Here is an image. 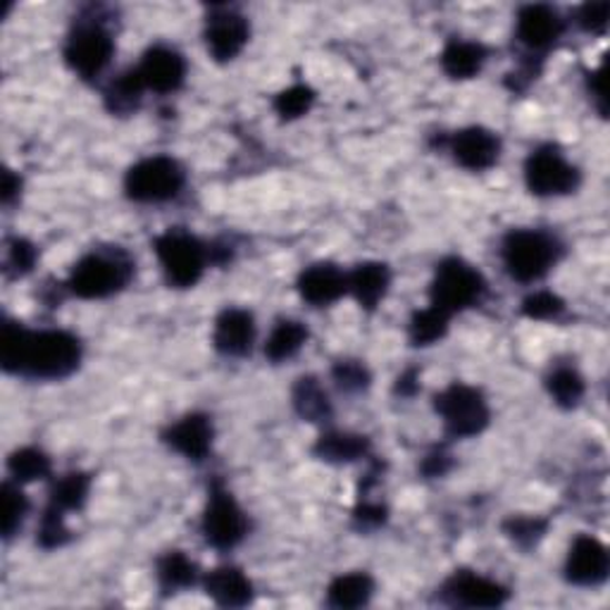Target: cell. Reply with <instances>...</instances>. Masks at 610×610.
I'll use <instances>...</instances> for the list:
<instances>
[{
	"label": "cell",
	"mask_w": 610,
	"mask_h": 610,
	"mask_svg": "<svg viewBox=\"0 0 610 610\" xmlns=\"http://www.w3.org/2000/svg\"><path fill=\"white\" fill-rule=\"evenodd\" d=\"M81 341L64 329H27L22 322H3L0 366L27 379H64L81 366Z\"/></svg>",
	"instance_id": "6da1fadb"
},
{
	"label": "cell",
	"mask_w": 610,
	"mask_h": 610,
	"mask_svg": "<svg viewBox=\"0 0 610 610\" xmlns=\"http://www.w3.org/2000/svg\"><path fill=\"white\" fill-rule=\"evenodd\" d=\"M131 277H134V260L120 246H108L77 260L68 289L81 301H103L124 291Z\"/></svg>",
	"instance_id": "7a4b0ae2"
},
{
	"label": "cell",
	"mask_w": 610,
	"mask_h": 610,
	"mask_svg": "<svg viewBox=\"0 0 610 610\" xmlns=\"http://www.w3.org/2000/svg\"><path fill=\"white\" fill-rule=\"evenodd\" d=\"M560 258V243L541 229H513L501 243L503 268L520 284L547 277Z\"/></svg>",
	"instance_id": "3957f363"
},
{
	"label": "cell",
	"mask_w": 610,
	"mask_h": 610,
	"mask_svg": "<svg viewBox=\"0 0 610 610\" xmlns=\"http://www.w3.org/2000/svg\"><path fill=\"white\" fill-rule=\"evenodd\" d=\"M153 249L170 287L191 289L201 282L210 262V249L201 239L187 229L174 227L156 237Z\"/></svg>",
	"instance_id": "277c9868"
},
{
	"label": "cell",
	"mask_w": 610,
	"mask_h": 610,
	"mask_svg": "<svg viewBox=\"0 0 610 610\" xmlns=\"http://www.w3.org/2000/svg\"><path fill=\"white\" fill-rule=\"evenodd\" d=\"M487 293V282L482 272L470 266L463 258H443L430 284V306L447 312V316H458L468 308L480 306Z\"/></svg>",
	"instance_id": "5b68a950"
},
{
	"label": "cell",
	"mask_w": 610,
	"mask_h": 610,
	"mask_svg": "<svg viewBox=\"0 0 610 610\" xmlns=\"http://www.w3.org/2000/svg\"><path fill=\"white\" fill-rule=\"evenodd\" d=\"M187 184V172L170 156H151L131 164L124 174V193L134 203H168Z\"/></svg>",
	"instance_id": "8992f818"
},
{
	"label": "cell",
	"mask_w": 610,
	"mask_h": 610,
	"mask_svg": "<svg viewBox=\"0 0 610 610\" xmlns=\"http://www.w3.org/2000/svg\"><path fill=\"white\" fill-rule=\"evenodd\" d=\"M434 410L453 439L480 437L491 422V408L480 389L453 382L434 396Z\"/></svg>",
	"instance_id": "52a82bcc"
},
{
	"label": "cell",
	"mask_w": 610,
	"mask_h": 610,
	"mask_svg": "<svg viewBox=\"0 0 610 610\" xmlns=\"http://www.w3.org/2000/svg\"><path fill=\"white\" fill-rule=\"evenodd\" d=\"M114 56V39L103 20H77L68 43H64V62L84 81H93L106 72Z\"/></svg>",
	"instance_id": "ba28073f"
},
{
	"label": "cell",
	"mask_w": 610,
	"mask_h": 610,
	"mask_svg": "<svg viewBox=\"0 0 610 610\" xmlns=\"http://www.w3.org/2000/svg\"><path fill=\"white\" fill-rule=\"evenodd\" d=\"M582 174L558 146L543 143L524 160V184L539 198L568 196L580 187Z\"/></svg>",
	"instance_id": "9c48e42d"
},
{
	"label": "cell",
	"mask_w": 610,
	"mask_h": 610,
	"mask_svg": "<svg viewBox=\"0 0 610 610\" xmlns=\"http://www.w3.org/2000/svg\"><path fill=\"white\" fill-rule=\"evenodd\" d=\"M201 530L206 541L218 551H232L249 534V518L243 508L220 482L210 487Z\"/></svg>",
	"instance_id": "30bf717a"
},
{
	"label": "cell",
	"mask_w": 610,
	"mask_h": 610,
	"mask_svg": "<svg viewBox=\"0 0 610 610\" xmlns=\"http://www.w3.org/2000/svg\"><path fill=\"white\" fill-rule=\"evenodd\" d=\"M441 599L443 603L458 608H501L510 599V591L480 572L456 570L443 582Z\"/></svg>",
	"instance_id": "8fae6325"
},
{
	"label": "cell",
	"mask_w": 610,
	"mask_h": 610,
	"mask_svg": "<svg viewBox=\"0 0 610 610\" xmlns=\"http://www.w3.org/2000/svg\"><path fill=\"white\" fill-rule=\"evenodd\" d=\"M251 24L232 8H218L206 22V46L216 62H232L249 43Z\"/></svg>",
	"instance_id": "7c38bea8"
},
{
	"label": "cell",
	"mask_w": 610,
	"mask_h": 610,
	"mask_svg": "<svg viewBox=\"0 0 610 610\" xmlns=\"http://www.w3.org/2000/svg\"><path fill=\"white\" fill-rule=\"evenodd\" d=\"M610 553L606 543L591 534H582L572 541L566 558V580L574 587L593 589L608 580Z\"/></svg>",
	"instance_id": "4fadbf2b"
},
{
	"label": "cell",
	"mask_w": 610,
	"mask_h": 610,
	"mask_svg": "<svg viewBox=\"0 0 610 610\" xmlns=\"http://www.w3.org/2000/svg\"><path fill=\"white\" fill-rule=\"evenodd\" d=\"M449 151L463 170L484 172L501 158V139L487 127H466L449 139Z\"/></svg>",
	"instance_id": "5bb4252c"
},
{
	"label": "cell",
	"mask_w": 610,
	"mask_h": 610,
	"mask_svg": "<svg viewBox=\"0 0 610 610\" xmlns=\"http://www.w3.org/2000/svg\"><path fill=\"white\" fill-rule=\"evenodd\" d=\"M137 72L146 91L174 93L187 81V60L170 46H153L143 53Z\"/></svg>",
	"instance_id": "9a60e30c"
},
{
	"label": "cell",
	"mask_w": 610,
	"mask_h": 610,
	"mask_svg": "<svg viewBox=\"0 0 610 610\" xmlns=\"http://www.w3.org/2000/svg\"><path fill=\"white\" fill-rule=\"evenodd\" d=\"M566 20L551 6H524L518 12L516 37L532 53H547L563 37Z\"/></svg>",
	"instance_id": "2e32d148"
},
{
	"label": "cell",
	"mask_w": 610,
	"mask_h": 610,
	"mask_svg": "<svg viewBox=\"0 0 610 610\" xmlns=\"http://www.w3.org/2000/svg\"><path fill=\"white\" fill-rule=\"evenodd\" d=\"M256 343V320L243 308H224L212 329V346L227 358L249 356Z\"/></svg>",
	"instance_id": "e0dca14e"
},
{
	"label": "cell",
	"mask_w": 610,
	"mask_h": 610,
	"mask_svg": "<svg viewBox=\"0 0 610 610\" xmlns=\"http://www.w3.org/2000/svg\"><path fill=\"white\" fill-rule=\"evenodd\" d=\"M212 439H216L212 420L203 413H189L184 418H179L162 434V441L168 443L174 453L196 460V463H201L210 453Z\"/></svg>",
	"instance_id": "ac0fdd59"
},
{
	"label": "cell",
	"mask_w": 610,
	"mask_h": 610,
	"mask_svg": "<svg viewBox=\"0 0 610 610\" xmlns=\"http://www.w3.org/2000/svg\"><path fill=\"white\" fill-rule=\"evenodd\" d=\"M301 299L316 308L337 303L343 293H349V274L334 262H316L299 277Z\"/></svg>",
	"instance_id": "d6986e66"
},
{
	"label": "cell",
	"mask_w": 610,
	"mask_h": 610,
	"mask_svg": "<svg viewBox=\"0 0 610 610\" xmlns=\"http://www.w3.org/2000/svg\"><path fill=\"white\" fill-rule=\"evenodd\" d=\"M203 589L208 593V599L220 608H246L256 599L253 582L246 577L243 570L234 566L210 570L203 577Z\"/></svg>",
	"instance_id": "ffe728a7"
},
{
	"label": "cell",
	"mask_w": 610,
	"mask_h": 610,
	"mask_svg": "<svg viewBox=\"0 0 610 610\" xmlns=\"http://www.w3.org/2000/svg\"><path fill=\"white\" fill-rule=\"evenodd\" d=\"M391 287V270L384 262L368 260L360 262L349 272V291L353 299L360 303V308L374 310L379 303L387 299Z\"/></svg>",
	"instance_id": "44dd1931"
},
{
	"label": "cell",
	"mask_w": 610,
	"mask_h": 610,
	"mask_svg": "<svg viewBox=\"0 0 610 610\" xmlns=\"http://www.w3.org/2000/svg\"><path fill=\"white\" fill-rule=\"evenodd\" d=\"M489 58V51L480 41H466V39H451L441 51V70L447 77L456 81L472 79L482 72L484 62Z\"/></svg>",
	"instance_id": "7402d4cb"
},
{
	"label": "cell",
	"mask_w": 610,
	"mask_h": 610,
	"mask_svg": "<svg viewBox=\"0 0 610 610\" xmlns=\"http://www.w3.org/2000/svg\"><path fill=\"white\" fill-rule=\"evenodd\" d=\"M156 577L164 597H174V593L187 591L201 580L196 563L184 551H168L160 556L156 566Z\"/></svg>",
	"instance_id": "603a6c76"
},
{
	"label": "cell",
	"mask_w": 610,
	"mask_h": 610,
	"mask_svg": "<svg viewBox=\"0 0 610 610\" xmlns=\"http://www.w3.org/2000/svg\"><path fill=\"white\" fill-rule=\"evenodd\" d=\"M374 597V580L368 572H346L327 587V606L349 610L368 606Z\"/></svg>",
	"instance_id": "cb8c5ba5"
},
{
	"label": "cell",
	"mask_w": 610,
	"mask_h": 610,
	"mask_svg": "<svg viewBox=\"0 0 610 610\" xmlns=\"http://www.w3.org/2000/svg\"><path fill=\"white\" fill-rule=\"evenodd\" d=\"M291 401H293L296 413H299L306 422L324 424L334 416L332 401H329V396H327L324 387L320 384L318 377H310V374L301 377L299 382L293 384Z\"/></svg>",
	"instance_id": "d4e9b609"
},
{
	"label": "cell",
	"mask_w": 610,
	"mask_h": 610,
	"mask_svg": "<svg viewBox=\"0 0 610 610\" xmlns=\"http://www.w3.org/2000/svg\"><path fill=\"white\" fill-rule=\"evenodd\" d=\"M312 451L324 463H353L370 453V439L351 432H324Z\"/></svg>",
	"instance_id": "484cf974"
},
{
	"label": "cell",
	"mask_w": 610,
	"mask_h": 610,
	"mask_svg": "<svg viewBox=\"0 0 610 610\" xmlns=\"http://www.w3.org/2000/svg\"><path fill=\"white\" fill-rule=\"evenodd\" d=\"M91 491V474L87 472H68L56 480L48 493V508L60 510V513H72V510H81L89 499Z\"/></svg>",
	"instance_id": "4316f807"
},
{
	"label": "cell",
	"mask_w": 610,
	"mask_h": 610,
	"mask_svg": "<svg viewBox=\"0 0 610 610\" xmlns=\"http://www.w3.org/2000/svg\"><path fill=\"white\" fill-rule=\"evenodd\" d=\"M146 87L137 72V68H131L127 72H122L120 77H114L108 89H106V108L112 114H131L137 112L141 101H143Z\"/></svg>",
	"instance_id": "83f0119b"
},
{
	"label": "cell",
	"mask_w": 610,
	"mask_h": 610,
	"mask_svg": "<svg viewBox=\"0 0 610 610\" xmlns=\"http://www.w3.org/2000/svg\"><path fill=\"white\" fill-rule=\"evenodd\" d=\"M308 341V329L299 320H279L266 341V356L272 362L291 360Z\"/></svg>",
	"instance_id": "f1b7e54d"
},
{
	"label": "cell",
	"mask_w": 610,
	"mask_h": 610,
	"mask_svg": "<svg viewBox=\"0 0 610 610\" xmlns=\"http://www.w3.org/2000/svg\"><path fill=\"white\" fill-rule=\"evenodd\" d=\"M547 389L556 406L570 410L582 403L587 384H584V377L577 368L556 366L547 377Z\"/></svg>",
	"instance_id": "f546056e"
},
{
	"label": "cell",
	"mask_w": 610,
	"mask_h": 610,
	"mask_svg": "<svg viewBox=\"0 0 610 610\" xmlns=\"http://www.w3.org/2000/svg\"><path fill=\"white\" fill-rule=\"evenodd\" d=\"M449 327H451V316L430 306V308L413 312V318H410V322H408V339L413 346L424 349V346L439 343L443 337H447Z\"/></svg>",
	"instance_id": "4dcf8cb0"
},
{
	"label": "cell",
	"mask_w": 610,
	"mask_h": 610,
	"mask_svg": "<svg viewBox=\"0 0 610 610\" xmlns=\"http://www.w3.org/2000/svg\"><path fill=\"white\" fill-rule=\"evenodd\" d=\"M8 472L12 477V482L18 484L39 482L51 474V458L34 447L18 449L8 458Z\"/></svg>",
	"instance_id": "1f68e13d"
},
{
	"label": "cell",
	"mask_w": 610,
	"mask_h": 610,
	"mask_svg": "<svg viewBox=\"0 0 610 610\" xmlns=\"http://www.w3.org/2000/svg\"><path fill=\"white\" fill-rule=\"evenodd\" d=\"M312 103H316V91L306 84H293L274 96L272 108L279 114V120L293 122L303 118V114H308Z\"/></svg>",
	"instance_id": "d6a6232c"
},
{
	"label": "cell",
	"mask_w": 610,
	"mask_h": 610,
	"mask_svg": "<svg viewBox=\"0 0 610 610\" xmlns=\"http://www.w3.org/2000/svg\"><path fill=\"white\" fill-rule=\"evenodd\" d=\"M549 530V520L547 518H537V516H518L510 518L503 524V532L508 534V539L518 543L520 549H532L537 543L547 537Z\"/></svg>",
	"instance_id": "836d02e7"
},
{
	"label": "cell",
	"mask_w": 610,
	"mask_h": 610,
	"mask_svg": "<svg viewBox=\"0 0 610 610\" xmlns=\"http://www.w3.org/2000/svg\"><path fill=\"white\" fill-rule=\"evenodd\" d=\"M29 513V501L18 482H6L3 487V534L6 539L22 530V522Z\"/></svg>",
	"instance_id": "e575fe53"
},
{
	"label": "cell",
	"mask_w": 610,
	"mask_h": 610,
	"mask_svg": "<svg viewBox=\"0 0 610 610\" xmlns=\"http://www.w3.org/2000/svg\"><path fill=\"white\" fill-rule=\"evenodd\" d=\"M64 518L68 516L60 513V510H53L46 506L41 522H39V532H37V543L41 549L53 551V549L64 547V543L72 539V532H70V527L64 524Z\"/></svg>",
	"instance_id": "d590c367"
},
{
	"label": "cell",
	"mask_w": 610,
	"mask_h": 610,
	"mask_svg": "<svg viewBox=\"0 0 610 610\" xmlns=\"http://www.w3.org/2000/svg\"><path fill=\"white\" fill-rule=\"evenodd\" d=\"M332 379L337 382V387L346 393H360V391L370 389V384H372V374H370L366 362L351 360V358L334 362Z\"/></svg>",
	"instance_id": "8d00e7d4"
},
{
	"label": "cell",
	"mask_w": 610,
	"mask_h": 610,
	"mask_svg": "<svg viewBox=\"0 0 610 610\" xmlns=\"http://www.w3.org/2000/svg\"><path fill=\"white\" fill-rule=\"evenodd\" d=\"M522 316L537 320V322H549L558 320L566 312V301L556 296L553 291H534L522 301Z\"/></svg>",
	"instance_id": "74e56055"
},
{
	"label": "cell",
	"mask_w": 610,
	"mask_h": 610,
	"mask_svg": "<svg viewBox=\"0 0 610 610\" xmlns=\"http://www.w3.org/2000/svg\"><path fill=\"white\" fill-rule=\"evenodd\" d=\"M6 266L18 277L31 272V268L37 266V246L29 243L27 239H12L8 246Z\"/></svg>",
	"instance_id": "f35d334b"
},
{
	"label": "cell",
	"mask_w": 610,
	"mask_h": 610,
	"mask_svg": "<svg viewBox=\"0 0 610 610\" xmlns=\"http://www.w3.org/2000/svg\"><path fill=\"white\" fill-rule=\"evenodd\" d=\"M610 20V3H584L577 10V24H580L587 34H606Z\"/></svg>",
	"instance_id": "ab89813d"
},
{
	"label": "cell",
	"mask_w": 610,
	"mask_h": 610,
	"mask_svg": "<svg viewBox=\"0 0 610 610\" xmlns=\"http://www.w3.org/2000/svg\"><path fill=\"white\" fill-rule=\"evenodd\" d=\"M356 522L360 524V530H377V527L387 522V508L382 503L360 497L356 508Z\"/></svg>",
	"instance_id": "60d3db41"
},
{
	"label": "cell",
	"mask_w": 610,
	"mask_h": 610,
	"mask_svg": "<svg viewBox=\"0 0 610 610\" xmlns=\"http://www.w3.org/2000/svg\"><path fill=\"white\" fill-rule=\"evenodd\" d=\"M451 456L443 449H434L430 456H424L422 460V472L427 477H443L451 470Z\"/></svg>",
	"instance_id": "b9f144b4"
},
{
	"label": "cell",
	"mask_w": 610,
	"mask_h": 610,
	"mask_svg": "<svg viewBox=\"0 0 610 610\" xmlns=\"http://www.w3.org/2000/svg\"><path fill=\"white\" fill-rule=\"evenodd\" d=\"M420 389L418 384V370H408L399 377V382H396V393L406 396V399H410V396H416V391Z\"/></svg>",
	"instance_id": "7bdbcfd3"
},
{
	"label": "cell",
	"mask_w": 610,
	"mask_h": 610,
	"mask_svg": "<svg viewBox=\"0 0 610 610\" xmlns=\"http://www.w3.org/2000/svg\"><path fill=\"white\" fill-rule=\"evenodd\" d=\"M20 187H22L20 177L14 174L12 170H6V172H3V203H6V206H10V203H12V198L20 193Z\"/></svg>",
	"instance_id": "ee69618b"
}]
</instances>
